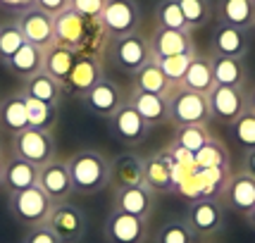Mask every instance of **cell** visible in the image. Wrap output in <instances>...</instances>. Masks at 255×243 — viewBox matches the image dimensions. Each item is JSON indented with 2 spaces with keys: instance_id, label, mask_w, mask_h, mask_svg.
Masks as SVG:
<instances>
[{
  "instance_id": "3",
  "label": "cell",
  "mask_w": 255,
  "mask_h": 243,
  "mask_svg": "<svg viewBox=\"0 0 255 243\" xmlns=\"http://www.w3.org/2000/svg\"><path fill=\"white\" fill-rule=\"evenodd\" d=\"M7 205H10L12 217L29 229V227L45 224V222H48V215H50V210H53L55 203L48 198L43 188L36 184V186L24 188V191L10 193V196H7Z\"/></svg>"
},
{
  "instance_id": "29",
  "label": "cell",
  "mask_w": 255,
  "mask_h": 243,
  "mask_svg": "<svg viewBox=\"0 0 255 243\" xmlns=\"http://www.w3.org/2000/svg\"><path fill=\"white\" fill-rule=\"evenodd\" d=\"M5 69L10 72L12 77L22 79V81L33 77L36 72L43 69V50L36 48V45H31V43H24L10 60L5 62Z\"/></svg>"
},
{
  "instance_id": "40",
  "label": "cell",
  "mask_w": 255,
  "mask_h": 243,
  "mask_svg": "<svg viewBox=\"0 0 255 243\" xmlns=\"http://www.w3.org/2000/svg\"><path fill=\"white\" fill-rule=\"evenodd\" d=\"M227 160L224 157V148L217 141H212V143H208L203 150H198V153L193 155V165L200 167V169H215V167H220Z\"/></svg>"
},
{
  "instance_id": "2",
  "label": "cell",
  "mask_w": 255,
  "mask_h": 243,
  "mask_svg": "<svg viewBox=\"0 0 255 243\" xmlns=\"http://www.w3.org/2000/svg\"><path fill=\"white\" fill-rule=\"evenodd\" d=\"M105 57L124 74H136L141 67H145L153 60L150 38H145L141 31H133L122 38H112L105 48Z\"/></svg>"
},
{
  "instance_id": "46",
  "label": "cell",
  "mask_w": 255,
  "mask_h": 243,
  "mask_svg": "<svg viewBox=\"0 0 255 243\" xmlns=\"http://www.w3.org/2000/svg\"><path fill=\"white\" fill-rule=\"evenodd\" d=\"M246 100H248V110L255 112V84L248 91H246Z\"/></svg>"
},
{
  "instance_id": "12",
  "label": "cell",
  "mask_w": 255,
  "mask_h": 243,
  "mask_svg": "<svg viewBox=\"0 0 255 243\" xmlns=\"http://www.w3.org/2000/svg\"><path fill=\"white\" fill-rule=\"evenodd\" d=\"M103 236H105V243H145L148 220L112 210L103 224Z\"/></svg>"
},
{
  "instance_id": "19",
  "label": "cell",
  "mask_w": 255,
  "mask_h": 243,
  "mask_svg": "<svg viewBox=\"0 0 255 243\" xmlns=\"http://www.w3.org/2000/svg\"><path fill=\"white\" fill-rule=\"evenodd\" d=\"M110 186L117 188H131L145 186L143 179V157L136 153H120L115 160H110Z\"/></svg>"
},
{
  "instance_id": "39",
  "label": "cell",
  "mask_w": 255,
  "mask_h": 243,
  "mask_svg": "<svg viewBox=\"0 0 255 243\" xmlns=\"http://www.w3.org/2000/svg\"><path fill=\"white\" fill-rule=\"evenodd\" d=\"M193 55H169V57H153L155 65L162 69L165 74L174 86H181V81L186 77V69H189V62Z\"/></svg>"
},
{
  "instance_id": "14",
  "label": "cell",
  "mask_w": 255,
  "mask_h": 243,
  "mask_svg": "<svg viewBox=\"0 0 255 243\" xmlns=\"http://www.w3.org/2000/svg\"><path fill=\"white\" fill-rule=\"evenodd\" d=\"M79 100H81V105H84L91 115L103 117V120H110L112 115L124 105L122 89H120L115 81H110V79H100L98 84H96L89 93H84Z\"/></svg>"
},
{
  "instance_id": "43",
  "label": "cell",
  "mask_w": 255,
  "mask_h": 243,
  "mask_svg": "<svg viewBox=\"0 0 255 243\" xmlns=\"http://www.w3.org/2000/svg\"><path fill=\"white\" fill-rule=\"evenodd\" d=\"M36 7H41L43 12L55 17V14L65 12L69 7V0H36Z\"/></svg>"
},
{
  "instance_id": "30",
  "label": "cell",
  "mask_w": 255,
  "mask_h": 243,
  "mask_svg": "<svg viewBox=\"0 0 255 243\" xmlns=\"http://www.w3.org/2000/svg\"><path fill=\"white\" fill-rule=\"evenodd\" d=\"M215 86V77H212V62L208 55H196L191 57L189 69H186V77L181 81V89L196 91V93H203L208 96Z\"/></svg>"
},
{
  "instance_id": "31",
  "label": "cell",
  "mask_w": 255,
  "mask_h": 243,
  "mask_svg": "<svg viewBox=\"0 0 255 243\" xmlns=\"http://www.w3.org/2000/svg\"><path fill=\"white\" fill-rule=\"evenodd\" d=\"M131 79H133V89L136 91L155 93V96H165V98H169L172 91L177 89V86L162 74V69L155 65V60H150L145 67H141Z\"/></svg>"
},
{
  "instance_id": "13",
  "label": "cell",
  "mask_w": 255,
  "mask_h": 243,
  "mask_svg": "<svg viewBox=\"0 0 255 243\" xmlns=\"http://www.w3.org/2000/svg\"><path fill=\"white\" fill-rule=\"evenodd\" d=\"M100 79H105V72H103V57L79 53L72 74H69L67 81L62 84V91H65L67 96H77V98H81L84 93H89V91L98 84Z\"/></svg>"
},
{
  "instance_id": "8",
  "label": "cell",
  "mask_w": 255,
  "mask_h": 243,
  "mask_svg": "<svg viewBox=\"0 0 255 243\" xmlns=\"http://www.w3.org/2000/svg\"><path fill=\"white\" fill-rule=\"evenodd\" d=\"M208 105H210V120L229 126L248 110L246 89H234V86H212L208 93Z\"/></svg>"
},
{
  "instance_id": "48",
  "label": "cell",
  "mask_w": 255,
  "mask_h": 243,
  "mask_svg": "<svg viewBox=\"0 0 255 243\" xmlns=\"http://www.w3.org/2000/svg\"><path fill=\"white\" fill-rule=\"evenodd\" d=\"M2 167H5V155H0V186H2Z\"/></svg>"
},
{
  "instance_id": "9",
  "label": "cell",
  "mask_w": 255,
  "mask_h": 243,
  "mask_svg": "<svg viewBox=\"0 0 255 243\" xmlns=\"http://www.w3.org/2000/svg\"><path fill=\"white\" fill-rule=\"evenodd\" d=\"M184 220L189 222V227L198 239H208L215 236L224 229V205L215 198H196L189 205V212Z\"/></svg>"
},
{
  "instance_id": "10",
  "label": "cell",
  "mask_w": 255,
  "mask_h": 243,
  "mask_svg": "<svg viewBox=\"0 0 255 243\" xmlns=\"http://www.w3.org/2000/svg\"><path fill=\"white\" fill-rule=\"evenodd\" d=\"M14 22L19 26V31L24 33L26 43L36 45L41 50L55 45V19H53V14L43 12L41 7L33 5L29 10L19 12Z\"/></svg>"
},
{
  "instance_id": "32",
  "label": "cell",
  "mask_w": 255,
  "mask_h": 243,
  "mask_svg": "<svg viewBox=\"0 0 255 243\" xmlns=\"http://www.w3.org/2000/svg\"><path fill=\"white\" fill-rule=\"evenodd\" d=\"M210 129L208 124H189V126H177V133H174V148L177 150H184L186 155H193L203 150L208 143H212Z\"/></svg>"
},
{
  "instance_id": "4",
  "label": "cell",
  "mask_w": 255,
  "mask_h": 243,
  "mask_svg": "<svg viewBox=\"0 0 255 243\" xmlns=\"http://www.w3.org/2000/svg\"><path fill=\"white\" fill-rule=\"evenodd\" d=\"M167 103H169V122L174 126L210 122V105H208V96H203V93L177 86L172 91V96L167 98Z\"/></svg>"
},
{
  "instance_id": "21",
  "label": "cell",
  "mask_w": 255,
  "mask_h": 243,
  "mask_svg": "<svg viewBox=\"0 0 255 243\" xmlns=\"http://www.w3.org/2000/svg\"><path fill=\"white\" fill-rule=\"evenodd\" d=\"M215 19L217 24H229L236 29H253L255 2L253 0H215Z\"/></svg>"
},
{
  "instance_id": "41",
  "label": "cell",
  "mask_w": 255,
  "mask_h": 243,
  "mask_svg": "<svg viewBox=\"0 0 255 243\" xmlns=\"http://www.w3.org/2000/svg\"><path fill=\"white\" fill-rule=\"evenodd\" d=\"M108 0H69V7L86 19H100Z\"/></svg>"
},
{
  "instance_id": "49",
  "label": "cell",
  "mask_w": 255,
  "mask_h": 243,
  "mask_svg": "<svg viewBox=\"0 0 255 243\" xmlns=\"http://www.w3.org/2000/svg\"><path fill=\"white\" fill-rule=\"evenodd\" d=\"M0 155H2V136H0Z\"/></svg>"
},
{
  "instance_id": "35",
  "label": "cell",
  "mask_w": 255,
  "mask_h": 243,
  "mask_svg": "<svg viewBox=\"0 0 255 243\" xmlns=\"http://www.w3.org/2000/svg\"><path fill=\"white\" fill-rule=\"evenodd\" d=\"M229 133H232V141L241 150L246 153L255 150V112L246 110L234 124H229Z\"/></svg>"
},
{
  "instance_id": "44",
  "label": "cell",
  "mask_w": 255,
  "mask_h": 243,
  "mask_svg": "<svg viewBox=\"0 0 255 243\" xmlns=\"http://www.w3.org/2000/svg\"><path fill=\"white\" fill-rule=\"evenodd\" d=\"M0 5H2V7H7V10H14L17 14H19V12L33 7V5H36V0H0Z\"/></svg>"
},
{
  "instance_id": "11",
  "label": "cell",
  "mask_w": 255,
  "mask_h": 243,
  "mask_svg": "<svg viewBox=\"0 0 255 243\" xmlns=\"http://www.w3.org/2000/svg\"><path fill=\"white\" fill-rule=\"evenodd\" d=\"M108 124H110V133L124 145H141L150 133L148 122L133 110L129 100H124V105L108 120Z\"/></svg>"
},
{
  "instance_id": "36",
  "label": "cell",
  "mask_w": 255,
  "mask_h": 243,
  "mask_svg": "<svg viewBox=\"0 0 255 243\" xmlns=\"http://www.w3.org/2000/svg\"><path fill=\"white\" fill-rule=\"evenodd\" d=\"M26 100V117H29V126L31 129H43V131H53L57 122V108L45 105L41 100L24 98Z\"/></svg>"
},
{
  "instance_id": "7",
  "label": "cell",
  "mask_w": 255,
  "mask_h": 243,
  "mask_svg": "<svg viewBox=\"0 0 255 243\" xmlns=\"http://www.w3.org/2000/svg\"><path fill=\"white\" fill-rule=\"evenodd\" d=\"M62 243H79L86 234V215L74 203H55L45 222Z\"/></svg>"
},
{
  "instance_id": "37",
  "label": "cell",
  "mask_w": 255,
  "mask_h": 243,
  "mask_svg": "<svg viewBox=\"0 0 255 243\" xmlns=\"http://www.w3.org/2000/svg\"><path fill=\"white\" fill-rule=\"evenodd\" d=\"M155 24L160 29H189L177 0H160L155 5Z\"/></svg>"
},
{
  "instance_id": "20",
  "label": "cell",
  "mask_w": 255,
  "mask_h": 243,
  "mask_svg": "<svg viewBox=\"0 0 255 243\" xmlns=\"http://www.w3.org/2000/svg\"><path fill=\"white\" fill-rule=\"evenodd\" d=\"M212 55H227V57H241L248 55V33L244 29H236L229 24H217L210 36Z\"/></svg>"
},
{
  "instance_id": "26",
  "label": "cell",
  "mask_w": 255,
  "mask_h": 243,
  "mask_svg": "<svg viewBox=\"0 0 255 243\" xmlns=\"http://www.w3.org/2000/svg\"><path fill=\"white\" fill-rule=\"evenodd\" d=\"M212 62V77L217 86H234L244 89L248 81V67L241 57H227V55H210Z\"/></svg>"
},
{
  "instance_id": "33",
  "label": "cell",
  "mask_w": 255,
  "mask_h": 243,
  "mask_svg": "<svg viewBox=\"0 0 255 243\" xmlns=\"http://www.w3.org/2000/svg\"><path fill=\"white\" fill-rule=\"evenodd\" d=\"M155 243H198V236L184 217H172L155 232Z\"/></svg>"
},
{
  "instance_id": "15",
  "label": "cell",
  "mask_w": 255,
  "mask_h": 243,
  "mask_svg": "<svg viewBox=\"0 0 255 243\" xmlns=\"http://www.w3.org/2000/svg\"><path fill=\"white\" fill-rule=\"evenodd\" d=\"M222 200L229 210H234L241 217H248V212L255 208V177L248 174L246 169L234 172L232 177L227 179Z\"/></svg>"
},
{
  "instance_id": "34",
  "label": "cell",
  "mask_w": 255,
  "mask_h": 243,
  "mask_svg": "<svg viewBox=\"0 0 255 243\" xmlns=\"http://www.w3.org/2000/svg\"><path fill=\"white\" fill-rule=\"evenodd\" d=\"M189 29H200V26H208V22H212L215 17V2L212 0H177Z\"/></svg>"
},
{
  "instance_id": "38",
  "label": "cell",
  "mask_w": 255,
  "mask_h": 243,
  "mask_svg": "<svg viewBox=\"0 0 255 243\" xmlns=\"http://www.w3.org/2000/svg\"><path fill=\"white\" fill-rule=\"evenodd\" d=\"M24 43H26V38H24V33L19 31L17 22L0 24V62H2V65H5Z\"/></svg>"
},
{
  "instance_id": "23",
  "label": "cell",
  "mask_w": 255,
  "mask_h": 243,
  "mask_svg": "<svg viewBox=\"0 0 255 243\" xmlns=\"http://www.w3.org/2000/svg\"><path fill=\"white\" fill-rule=\"evenodd\" d=\"M143 179L153 193H167L174 188V167L165 153L143 157Z\"/></svg>"
},
{
  "instance_id": "27",
  "label": "cell",
  "mask_w": 255,
  "mask_h": 243,
  "mask_svg": "<svg viewBox=\"0 0 255 243\" xmlns=\"http://www.w3.org/2000/svg\"><path fill=\"white\" fill-rule=\"evenodd\" d=\"M77 50H72V48H67V45H50V48H45L43 50V72H48L50 77L60 81V84H65L67 77L72 74V69H74V62H77Z\"/></svg>"
},
{
  "instance_id": "22",
  "label": "cell",
  "mask_w": 255,
  "mask_h": 243,
  "mask_svg": "<svg viewBox=\"0 0 255 243\" xmlns=\"http://www.w3.org/2000/svg\"><path fill=\"white\" fill-rule=\"evenodd\" d=\"M38 184V167L26 162L22 157L12 155V157H5V167H2V188L10 193H17V191H24L29 186H36Z\"/></svg>"
},
{
  "instance_id": "47",
  "label": "cell",
  "mask_w": 255,
  "mask_h": 243,
  "mask_svg": "<svg viewBox=\"0 0 255 243\" xmlns=\"http://www.w3.org/2000/svg\"><path fill=\"white\" fill-rule=\"evenodd\" d=\"M246 220H248V224H251V229L255 232V208H253L251 212H248V217H246Z\"/></svg>"
},
{
  "instance_id": "5",
  "label": "cell",
  "mask_w": 255,
  "mask_h": 243,
  "mask_svg": "<svg viewBox=\"0 0 255 243\" xmlns=\"http://www.w3.org/2000/svg\"><path fill=\"white\" fill-rule=\"evenodd\" d=\"M55 136L53 131H43V129H24V131L12 136V155L22 157L26 162L36 167H43L45 162L55 160Z\"/></svg>"
},
{
  "instance_id": "45",
  "label": "cell",
  "mask_w": 255,
  "mask_h": 243,
  "mask_svg": "<svg viewBox=\"0 0 255 243\" xmlns=\"http://www.w3.org/2000/svg\"><path fill=\"white\" fill-rule=\"evenodd\" d=\"M244 169L248 172V174H253V177H255V150H251V153H246Z\"/></svg>"
},
{
  "instance_id": "16",
  "label": "cell",
  "mask_w": 255,
  "mask_h": 243,
  "mask_svg": "<svg viewBox=\"0 0 255 243\" xmlns=\"http://www.w3.org/2000/svg\"><path fill=\"white\" fill-rule=\"evenodd\" d=\"M38 186L45 191V196L53 203H65L72 198L74 186H72V177H69V167L67 160H50L43 167H38Z\"/></svg>"
},
{
  "instance_id": "24",
  "label": "cell",
  "mask_w": 255,
  "mask_h": 243,
  "mask_svg": "<svg viewBox=\"0 0 255 243\" xmlns=\"http://www.w3.org/2000/svg\"><path fill=\"white\" fill-rule=\"evenodd\" d=\"M22 93L24 98H33V100H41V103H45V105H53V108H57L60 105V100H62V96H65V91H62V84L60 81H55V79L50 77L48 72H36L33 77L24 79L22 81Z\"/></svg>"
},
{
  "instance_id": "51",
  "label": "cell",
  "mask_w": 255,
  "mask_h": 243,
  "mask_svg": "<svg viewBox=\"0 0 255 243\" xmlns=\"http://www.w3.org/2000/svg\"><path fill=\"white\" fill-rule=\"evenodd\" d=\"M253 29H255V22H253Z\"/></svg>"
},
{
  "instance_id": "52",
  "label": "cell",
  "mask_w": 255,
  "mask_h": 243,
  "mask_svg": "<svg viewBox=\"0 0 255 243\" xmlns=\"http://www.w3.org/2000/svg\"><path fill=\"white\" fill-rule=\"evenodd\" d=\"M253 2H255V0H253Z\"/></svg>"
},
{
  "instance_id": "25",
  "label": "cell",
  "mask_w": 255,
  "mask_h": 243,
  "mask_svg": "<svg viewBox=\"0 0 255 243\" xmlns=\"http://www.w3.org/2000/svg\"><path fill=\"white\" fill-rule=\"evenodd\" d=\"M129 103L133 105V110L148 122L150 129L169 122V103H167L165 96H155V93H145V91L131 89Z\"/></svg>"
},
{
  "instance_id": "50",
  "label": "cell",
  "mask_w": 255,
  "mask_h": 243,
  "mask_svg": "<svg viewBox=\"0 0 255 243\" xmlns=\"http://www.w3.org/2000/svg\"><path fill=\"white\" fill-rule=\"evenodd\" d=\"M198 243H215V241H210V239H205V241H198Z\"/></svg>"
},
{
  "instance_id": "1",
  "label": "cell",
  "mask_w": 255,
  "mask_h": 243,
  "mask_svg": "<svg viewBox=\"0 0 255 243\" xmlns=\"http://www.w3.org/2000/svg\"><path fill=\"white\" fill-rule=\"evenodd\" d=\"M72 186L81 196L100 193L105 186H110V160L100 150L84 148L67 157Z\"/></svg>"
},
{
  "instance_id": "6",
  "label": "cell",
  "mask_w": 255,
  "mask_h": 243,
  "mask_svg": "<svg viewBox=\"0 0 255 243\" xmlns=\"http://www.w3.org/2000/svg\"><path fill=\"white\" fill-rule=\"evenodd\" d=\"M98 22L110 41L138 31V24H141L138 0H108Z\"/></svg>"
},
{
  "instance_id": "42",
  "label": "cell",
  "mask_w": 255,
  "mask_h": 243,
  "mask_svg": "<svg viewBox=\"0 0 255 243\" xmlns=\"http://www.w3.org/2000/svg\"><path fill=\"white\" fill-rule=\"evenodd\" d=\"M22 243H62V241L53 234V229L48 224H38V227H29L26 229Z\"/></svg>"
},
{
  "instance_id": "28",
  "label": "cell",
  "mask_w": 255,
  "mask_h": 243,
  "mask_svg": "<svg viewBox=\"0 0 255 243\" xmlns=\"http://www.w3.org/2000/svg\"><path fill=\"white\" fill-rule=\"evenodd\" d=\"M0 126L7 133H19L29 129V117H26V100L22 93H12L0 100Z\"/></svg>"
},
{
  "instance_id": "17",
  "label": "cell",
  "mask_w": 255,
  "mask_h": 243,
  "mask_svg": "<svg viewBox=\"0 0 255 243\" xmlns=\"http://www.w3.org/2000/svg\"><path fill=\"white\" fill-rule=\"evenodd\" d=\"M150 50L153 57H169V55H196V41L191 29H160L150 36Z\"/></svg>"
},
{
  "instance_id": "18",
  "label": "cell",
  "mask_w": 255,
  "mask_h": 243,
  "mask_svg": "<svg viewBox=\"0 0 255 243\" xmlns=\"http://www.w3.org/2000/svg\"><path fill=\"white\" fill-rule=\"evenodd\" d=\"M112 210L148 220L155 210V193L148 186L117 188V191H112Z\"/></svg>"
}]
</instances>
